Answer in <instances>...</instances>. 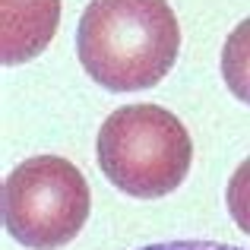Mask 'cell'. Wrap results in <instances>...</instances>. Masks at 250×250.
<instances>
[{"instance_id": "5b68a950", "label": "cell", "mask_w": 250, "mask_h": 250, "mask_svg": "<svg viewBox=\"0 0 250 250\" xmlns=\"http://www.w3.org/2000/svg\"><path fill=\"white\" fill-rule=\"evenodd\" d=\"M222 76L234 98L250 104V16L228 35L222 48Z\"/></svg>"}, {"instance_id": "3957f363", "label": "cell", "mask_w": 250, "mask_h": 250, "mask_svg": "<svg viewBox=\"0 0 250 250\" xmlns=\"http://www.w3.org/2000/svg\"><path fill=\"white\" fill-rule=\"evenodd\" d=\"M89 206L85 177L61 155L25 159L3 181V225L32 250L70 244L89 219Z\"/></svg>"}, {"instance_id": "52a82bcc", "label": "cell", "mask_w": 250, "mask_h": 250, "mask_svg": "<svg viewBox=\"0 0 250 250\" xmlns=\"http://www.w3.org/2000/svg\"><path fill=\"white\" fill-rule=\"evenodd\" d=\"M140 250H241V247L219 244V241H162V244H149Z\"/></svg>"}, {"instance_id": "277c9868", "label": "cell", "mask_w": 250, "mask_h": 250, "mask_svg": "<svg viewBox=\"0 0 250 250\" xmlns=\"http://www.w3.org/2000/svg\"><path fill=\"white\" fill-rule=\"evenodd\" d=\"M3 63H25L51 44L61 19V0H0Z\"/></svg>"}, {"instance_id": "8992f818", "label": "cell", "mask_w": 250, "mask_h": 250, "mask_svg": "<svg viewBox=\"0 0 250 250\" xmlns=\"http://www.w3.org/2000/svg\"><path fill=\"white\" fill-rule=\"evenodd\" d=\"M225 203H228L231 219L238 222V228L250 234V159H244L238 168H234L231 181H228Z\"/></svg>"}, {"instance_id": "7a4b0ae2", "label": "cell", "mask_w": 250, "mask_h": 250, "mask_svg": "<svg viewBox=\"0 0 250 250\" xmlns=\"http://www.w3.org/2000/svg\"><path fill=\"white\" fill-rule=\"evenodd\" d=\"M193 162L190 133L159 104H124L98 130L104 177L136 200H159L184 184Z\"/></svg>"}, {"instance_id": "6da1fadb", "label": "cell", "mask_w": 250, "mask_h": 250, "mask_svg": "<svg viewBox=\"0 0 250 250\" xmlns=\"http://www.w3.org/2000/svg\"><path fill=\"white\" fill-rule=\"evenodd\" d=\"M83 70L111 92L152 89L181 51V25L168 0H92L76 32Z\"/></svg>"}]
</instances>
